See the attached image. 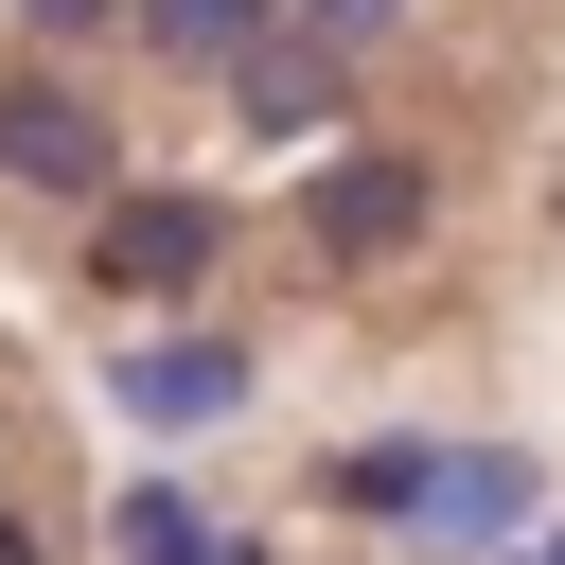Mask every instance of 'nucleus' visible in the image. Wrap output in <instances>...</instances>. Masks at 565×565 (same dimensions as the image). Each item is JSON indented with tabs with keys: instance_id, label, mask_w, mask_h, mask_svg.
<instances>
[{
	"instance_id": "obj_8",
	"label": "nucleus",
	"mask_w": 565,
	"mask_h": 565,
	"mask_svg": "<svg viewBox=\"0 0 565 565\" xmlns=\"http://www.w3.org/2000/svg\"><path fill=\"white\" fill-rule=\"evenodd\" d=\"M18 18H35V35H88V18H124V0H18Z\"/></svg>"
},
{
	"instance_id": "obj_3",
	"label": "nucleus",
	"mask_w": 565,
	"mask_h": 565,
	"mask_svg": "<svg viewBox=\"0 0 565 565\" xmlns=\"http://www.w3.org/2000/svg\"><path fill=\"white\" fill-rule=\"evenodd\" d=\"M106 159H124V141H106L88 88H53V71L0 88V177H35V194H106Z\"/></svg>"
},
{
	"instance_id": "obj_9",
	"label": "nucleus",
	"mask_w": 565,
	"mask_h": 565,
	"mask_svg": "<svg viewBox=\"0 0 565 565\" xmlns=\"http://www.w3.org/2000/svg\"><path fill=\"white\" fill-rule=\"evenodd\" d=\"M300 18H318V35H371V18H406V0H300Z\"/></svg>"
},
{
	"instance_id": "obj_10",
	"label": "nucleus",
	"mask_w": 565,
	"mask_h": 565,
	"mask_svg": "<svg viewBox=\"0 0 565 565\" xmlns=\"http://www.w3.org/2000/svg\"><path fill=\"white\" fill-rule=\"evenodd\" d=\"M0 565H35V547H18V530H0Z\"/></svg>"
},
{
	"instance_id": "obj_11",
	"label": "nucleus",
	"mask_w": 565,
	"mask_h": 565,
	"mask_svg": "<svg viewBox=\"0 0 565 565\" xmlns=\"http://www.w3.org/2000/svg\"><path fill=\"white\" fill-rule=\"evenodd\" d=\"M530 565H565V547H530Z\"/></svg>"
},
{
	"instance_id": "obj_6",
	"label": "nucleus",
	"mask_w": 565,
	"mask_h": 565,
	"mask_svg": "<svg viewBox=\"0 0 565 565\" xmlns=\"http://www.w3.org/2000/svg\"><path fill=\"white\" fill-rule=\"evenodd\" d=\"M265 18H282V0H141V35H159V53H194V71H230Z\"/></svg>"
},
{
	"instance_id": "obj_7",
	"label": "nucleus",
	"mask_w": 565,
	"mask_h": 565,
	"mask_svg": "<svg viewBox=\"0 0 565 565\" xmlns=\"http://www.w3.org/2000/svg\"><path fill=\"white\" fill-rule=\"evenodd\" d=\"M124 565H212V512L141 477V494H124Z\"/></svg>"
},
{
	"instance_id": "obj_2",
	"label": "nucleus",
	"mask_w": 565,
	"mask_h": 565,
	"mask_svg": "<svg viewBox=\"0 0 565 565\" xmlns=\"http://www.w3.org/2000/svg\"><path fill=\"white\" fill-rule=\"evenodd\" d=\"M300 230H318L335 265H388V247L424 230V159H388V141H353V159H318V194H300Z\"/></svg>"
},
{
	"instance_id": "obj_5",
	"label": "nucleus",
	"mask_w": 565,
	"mask_h": 565,
	"mask_svg": "<svg viewBox=\"0 0 565 565\" xmlns=\"http://www.w3.org/2000/svg\"><path fill=\"white\" fill-rule=\"evenodd\" d=\"M230 88H247V106H265V124H318V106H335V35H318V18H300V35H282V18H265V35H247V53H230Z\"/></svg>"
},
{
	"instance_id": "obj_1",
	"label": "nucleus",
	"mask_w": 565,
	"mask_h": 565,
	"mask_svg": "<svg viewBox=\"0 0 565 565\" xmlns=\"http://www.w3.org/2000/svg\"><path fill=\"white\" fill-rule=\"evenodd\" d=\"M212 247H230V212H212V194H106L88 282H106V300H177V282H212Z\"/></svg>"
},
{
	"instance_id": "obj_4",
	"label": "nucleus",
	"mask_w": 565,
	"mask_h": 565,
	"mask_svg": "<svg viewBox=\"0 0 565 565\" xmlns=\"http://www.w3.org/2000/svg\"><path fill=\"white\" fill-rule=\"evenodd\" d=\"M247 406V353L230 335H159V353H124V424H230Z\"/></svg>"
}]
</instances>
